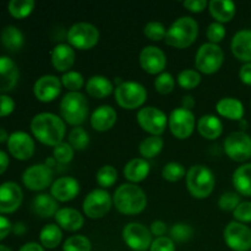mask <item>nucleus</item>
I'll use <instances>...</instances> for the list:
<instances>
[{
	"instance_id": "nucleus-53",
	"label": "nucleus",
	"mask_w": 251,
	"mask_h": 251,
	"mask_svg": "<svg viewBox=\"0 0 251 251\" xmlns=\"http://www.w3.org/2000/svg\"><path fill=\"white\" fill-rule=\"evenodd\" d=\"M150 230H151L152 235H154L156 238L164 237V234L167 232V225L161 220L153 221L151 223V226H150Z\"/></svg>"
},
{
	"instance_id": "nucleus-43",
	"label": "nucleus",
	"mask_w": 251,
	"mask_h": 251,
	"mask_svg": "<svg viewBox=\"0 0 251 251\" xmlns=\"http://www.w3.org/2000/svg\"><path fill=\"white\" fill-rule=\"evenodd\" d=\"M174 86H176V80L171 73L163 71L154 78V88L161 95H169L173 92Z\"/></svg>"
},
{
	"instance_id": "nucleus-20",
	"label": "nucleus",
	"mask_w": 251,
	"mask_h": 251,
	"mask_svg": "<svg viewBox=\"0 0 251 251\" xmlns=\"http://www.w3.org/2000/svg\"><path fill=\"white\" fill-rule=\"evenodd\" d=\"M80 193V183L73 176H60L53 181L50 195L58 202H69Z\"/></svg>"
},
{
	"instance_id": "nucleus-55",
	"label": "nucleus",
	"mask_w": 251,
	"mask_h": 251,
	"mask_svg": "<svg viewBox=\"0 0 251 251\" xmlns=\"http://www.w3.org/2000/svg\"><path fill=\"white\" fill-rule=\"evenodd\" d=\"M239 78L244 85L251 86V63H245L240 68Z\"/></svg>"
},
{
	"instance_id": "nucleus-1",
	"label": "nucleus",
	"mask_w": 251,
	"mask_h": 251,
	"mask_svg": "<svg viewBox=\"0 0 251 251\" xmlns=\"http://www.w3.org/2000/svg\"><path fill=\"white\" fill-rule=\"evenodd\" d=\"M29 126L33 136L47 146H58L64 141L66 134L65 122L54 113H38L32 118Z\"/></svg>"
},
{
	"instance_id": "nucleus-28",
	"label": "nucleus",
	"mask_w": 251,
	"mask_h": 251,
	"mask_svg": "<svg viewBox=\"0 0 251 251\" xmlns=\"http://www.w3.org/2000/svg\"><path fill=\"white\" fill-rule=\"evenodd\" d=\"M150 171H151V167L147 159L134 158L125 164L124 176L131 184H137L144 181L149 176Z\"/></svg>"
},
{
	"instance_id": "nucleus-27",
	"label": "nucleus",
	"mask_w": 251,
	"mask_h": 251,
	"mask_svg": "<svg viewBox=\"0 0 251 251\" xmlns=\"http://www.w3.org/2000/svg\"><path fill=\"white\" fill-rule=\"evenodd\" d=\"M216 110L221 117L226 118L228 120H234V122H240L244 117V105L239 100L233 97L221 98L216 104Z\"/></svg>"
},
{
	"instance_id": "nucleus-44",
	"label": "nucleus",
	"mask_w": 251,
	"mask_h": 251,
	"mask_svg": "<svg viewBox=\"0 0 251 251\" xmlns=\"http://www.w3.org/2000/svg\"><path fill=\"white\" fill-rule=\"evenodd\" d=\"M74 154H75V150L71 147V145L69 142L65 141L59 144L53 150V158L60 164L70 163L74 158Z\"/></svg>"
},
{
	"instance_id": "nucleus-56",
	"label": "nucleus",
	"mask_w": 251,
	"mask_h": 251,
	"mask_svg": "<svg viewBox=\"0 0 251 251\" xmlns=\"http://www.w3.org/2000/svg\"><path fill=\"white\" fill-rule=\"evenodd\" d=\"M9 164H10L9 156H7L4 151H1V150H0V176L6 172Z\"/></svg>"
},
{
	"instance_id": "nucleus-8",
	"label": "nucleus",
	"mask_w": 251,
	"mask_h": 251,
	"mask_svg": "<svg viewBox=\"0 0 251 251\" xmlns=\"http://www.w3.org/2000/svg\"><path fill=\"white\" fill-rule=\"evenodd\" d=\"M100 31L90 22H76L68 31V43L74 49L88 50L97 46Z\"/></svg>"
},
{
	"instance_id": "nucleus-52",
	"label": "nucleus",
	"mask_w": 251,
	"mask_h": 251,
	"mask_svg": "<svg viewBox=\"0 0 251 251\" xmlns=\"http://www.w3.org/2000/svg\"><path fill=\"white\" fill-rule=\"evenodd\" d=\"M183 6L191 12H202L208 6L206 0H186L183 1Z\"/></svg>"
},
{
	"instance_id": "nucleus-42",
	"label": "nucleus",
	"mask_w": 251,
	"mask_h": 251,
	"mask_svg": "<svg viewBox=\"0 0 251 251\" xmlns=\"http://www.w3.org/2000/svg\"><path fill=\"white\" fill-rule=\"evenodd\" d=\"M186 176L185 168L183 164L178 163V162H169L162 169V176L166 179L167 181L171 183H176L183 179Z\"/></svg>"
},
{
	"instance_id": "nucleus-15",
	"label": "nucleus",
	"mask_w": 251,
	"mask_h": 251,
	"mask_svg": "<svg viewBox=\"0 0 251 251\" xmlns=\"http://www.w3.org/2000/svg\"><path fill=\"white\" fill-rule=\"evenodd\" d=\"M223 239L233 251L251 250V229L244 223L237 221L228 223L223 232Z\"/></svg>"
},
{
	"instance_id": "nucleus-4",
	"label": "nucleus",
	"mask_w": 251,
	"mask_h": 251,
	"mask_svg": "<svg viewBox=\"0 0 251 251\" xmlns=\"http://www.w3.org/2000/svg\"><path fill=\"white\" fill-rule=\"evenodd\" d=\"M186 188L193 198L206 199L215 190V176L208 167L195 164L186 172Z\"/></svg>"
},
{
	"instance_id": "nucleus-12",
	"label": "nucleus",
	"mask_w": 251,
	"mask_h": 251,
	"mask_svg": "<svg viewBox=\"0 0 251 251\" xmlns=\"http://www.w3.org/2000/svg\"><path fill=\"white\" fill-rule=\"evenodd\" d=\"M225 152L232 161L247 162L251 158V136L244 131H234L225 140Z\"/></svg>"
},
{
	"instance_id": "nucleus-31",
	"label": "nucleus",
	"mask_w": 251,
	"mask_h": 251,
	"mask_svg": "<svg viewBox=\"0 0 251 251\" xmlns=\"http://www.w3.org/2000/svg\"><path fill=\"white\" fill-rule=\"evenodd\" d=\"M32 210L42 218L54 217L59 210L58 201L50 194H38L32 201Z\"/></svg>"
},
{
	"instance_id": "nucleus-18",
	"label": "nucleus",
	"mask_w": 251,
	"mask_h": 251,
	"mask_svg": "<svg viewBox=\"0 0 251 251\" xmlns=\"http://www.w3.org/2000/svg\"><path fill=\"white\" fill-rule=\"evenodd\" d=\"M24 200L21 186L14 181H5L0 185V213L9 215L19 210Z\"/></svg>"
},
{
	"instance_id": "nucleus-51",
	"label": "nucleus",
	"mask_w": 251,
	"mask_h": 251,
	"mask_svg": "<svg viewBox=\"0 0 251 251\" xmlns=\"http://www.w3.org/2000/svg\"><path fill=\"white\" fill-rule=\"evenodd\" d=\"M15 110V100L7 95H0V118L7 117Z\"/></svg>"
},
{
	"instance_id": "nucleus-46",
	"label": "nucleus",
	"mask_w": 251,
	"mask_h": 251,
	"mask_svg": "<svg viewBox=\"0 0 251 251\" xmlns=\"http://www.w3.org/2000/svg\"><path fill=\"white\" fill-rule=\"evenodd\" d=\"M193 228L190 227L186 223H176L173 227L169 230V234H171V239L174 243H185L193 237Z\"/></svg>"
},
{
	"instance_id": "nucleus-29",
	"label": "nucleus",
	"mask_w": 251,
	"mask_h": 251,
	"mask_svg": "<svg viewBox=\"0 0 251 251\" xmlns=\"http://www.w3.org/2000/svg\"><path fill=\"white\" fill-rule=\"evenodd\" d=\"M198 131L203 139L206 140H216L222 135L223 124L220 118L213 114H206L199 119L198 122Z\"/></svg>"
},
{
	"instance_id": "nucleus-5",
	"label": "nucleus",
	"mask_w": 251,
	"mask_h": 251,
	"mask_svg": "<svg viewBox=\"0 0 251 251\" xmlns=\"http://www.w3.org/2000/svg\"><path fill=\"white\" fill-rule=\"evenodd\" d=\"M88 100L81 92H68L60 102V114L64 122L73 126H80L88 117Z\"/></svg>"
},
{
	"instance_id": "nucleus-57",
	"label": "nucleus",
	"mask_w": 251,
	"mask_h": 251,
	"mask_svg": "<svg viewBox=\"0 0 251 251\" xmlns=\"http://www.w3.org/2000/svg\"><path fill=\"white\" fill-rule=\"evenodd\" d=\"M19 251H44V248L36 242H29L22 245Z\"/></svg>"
},
{
	"instance_id": "nucleus-30",
	"label": "nucleus",
	"mask_w": 251,
	"mask_h": 251,
	"mask_svg": "<svg viewBox=\"0 0 251 251\" xmlns=\"http://www.w3.org/2000/svg\"><path fill=\"white\" fill-rule=\"evenodd\" d=\"M208 10L216 22L223 25L226 22L232 21L233 17L235 16L237 6L230 0H211L208 2Z\"/></svg>"
},
{
	"instance_id": "nucleus-49",
	"label": "nucleus",
	"mask_w": 251,
	"mask_h": 251,
	"mask_svg": "<svg viewBox=\"0 0 251 251\" xmlns=\"http://www.w3.org/2000/svg\"><path fill=\"white\" fill-rule=\"evenodd\" d=\"M233 217L237 222L250 223L251 222V201H242L238 207L233 211Z\"/></svg>"
},
{
	"instance_id": "nucleus-3",
	"label": "nucleus",
	"mask_w": 251,
	"mask_h": 251,
	"mask_svg": "<svg viewBox=\"0 0 251 251\" xmlns=\"http://www.w3.org/2000/svg\"><path fill=\"white\" fill-rule=\"evenodd\" d=\"M199 34V24L190 16H181L176 19L167 29L166 43L169 47L185 49L196 41Z\"/></svg>"
},
{
	"instance_id": "nucleus-23",
	"label": "nucleus",
	"mask_w": 251,
	"mask_h": 251,
	"mask_svg": "<svg viewBox=\"0 0 251 251\" xmlns=\"http://www.w3.org/2000/svg\"><path fill=\"white\" fill-rule=\"evenodd\" d=\"M118 119V114L115 109L110 105H100L97 109L93 110L90 118L91 126L96 131L104 132L112 129Z\"/></svg>"
},
{
	"instance_id": "nucleus-33",
	"label": "nucleus",
	"mask_w": 251,
	"mask_h": 251,
	"mask_svg": "<svg viewBox=\"0 0 251 251\" xmlns=\"http://www.w3.org/2000/svg\"><path fill=\"white\" fill-rule=\"evenodd\" d=\"M0 41L7 50L19 51L24 47L25 37L24 33L16 26L9 25L2 28L1 33H0Z\"/></svg>"
},
{
	"instance_id": "nucleus-47",
	"label": "nucleus",
	"mask_w": 251,
	"mask_h": 251,
	"mask_svg": "<svg viewBox=\"0 0 251 251\" xmlns=\"http://www.w3.org/2000/svg\"><path fill=\"white\" fill-rule=\"evenodd\" d=\"M242 202L240 201V196L238 193H232V191H228L225 193L223 195H221L220 200H218V206L222 211L226 212H233L235 208L238 207V205Z\"/></svg>"
},
{
	"instance_id": "nucleus-60",
	"label": "nucleus",
	"mask_w": 251,
	"mask_h": 251,
	"mask_svg": "<svg viewBox=\"0 0 251 251\" xmlns=\"http://www.w3.org/2000/svg\"><path fill=\"white\" fill-rule=\"evenodd\" d=\"M9 136L10 135L7 134L6 130H5L4 127H0V144H2V142H7Z\"/></svg>"
},
{
	"instance_id": "nucleus-26",
	"label": "nucleus",
	"mask_w": 251,
	"mask_h": 251,
	"mask_svg": "<svg viewBox=\"0 0 251 251\" xmlns=\"http://www.w3.org/2000/svg\"><path fill=\"white\" fill-rule=\"evenodd\" d=\"M85 90L90 97L96 100H103L108 97L114 91L112 81L102 75H93L87 80L85 85Z\"/></svg>"
},
{
	"instance_id": "nucleus-17",
	"label": "nucleus",
	"mask_w": 251,
	"mask_h": 251,
	"mask_svg": "<svg viewBox=\"0 0 251 251\" xmlns=\"http://www.w3.org/2000/svg\"><path fill=\"white\" fill-rule=\"evenodd\" d=\"M142 70L150 75H159L167 66V56L161 48L156 46H146L139 56Z\"/></svg>"
},
{
	"instance_id": "nucleus-16",
	"label": "nucleus",
	"mask_w": 251,
	"mask_h": 251,
	"mask_svg": "<svg viewBox=\"0 0 251 251\" xmlns=\"http://www.w3.org/2000/svg\"><path fill=\"white\" fill-rule=\"evenodd\" d=\"M7 150L14 158L19 161H28L33 157L36 145L31 135L25 131H15L7 140Z\"/></svg>"
},
{
	"instance_id": "nucleus-22",
	"label": "nucleus",
	"mask_w": 251,
	"mask_h": 251,
	"mask_svg": "<svg viewBox=\"0 0 251 251\" xmlns=\"http://www.w3.org/2000/svg\"><path fill=\"white\" fill-rule=\"evenodd\" d=\"M75 49L69 43H59L53 48L50 53L51 65L56 71L68 73L75 64Z\"/></svg>"
},
{
	"instance_id": "nucleus-21",
	"label": "nucleus",
	"mask_w": 251,
	"mask_h": 251,
	"mask_svg": "<svg viewBox=\"0 0 251 251\" xmlns=\"http://www.w3.org/2000/svg\"><path fill=\"white\" fill-rule=\"evenodd\" d=\"M20 73L16 63L9 56H0V95L14 90L19 82Z\"/></svg>"
},
{
	"instance_id": "nucleus-58",
	"label": "nucleus",
	"mask_w": 251,
	"mask_h": 251,
	"mask_svg": "<svg viewBox=\"0 0 251 251\" xmlns=\"http://www.w3.org/2000/svg\"><path fill=\"white\" fill-rule=\"evenodd\" d=\"M195 107V100H194L193 96L186 95L181 98V108H185V109L191 110Z\"/></svg>"
},
{
	"instance_id": "nucleus-32",
	"label": "nucleus",
	"mask_w": 251,
	"mask_h": 251,
	"mask_svg": "<svg viewBox=\"0 0 251 251\" xmlns=\"http://www.w3.org/2000/svg\"><path fill=\"white\" fill-rule=\"evenodd\" d=\"M232 183L239 195L251 196V163L238 167L232 176Z\"/></svg>"
},
{
	"instance_id": "nucleus-13",
	"label": "nucleus",
	"mask_w": 251,
	"mask_h": 251,
	"mask_svg": "<svg viewBox=\"0 0 251 251\" xmlns=\"http://www.w3.org/2000/svg\"><path fill=\"white\" fill-rule=\"evenodd\" d=\"M168 126L176 139H189L195 130V115L185 108H176L168 117Z\"/></svg>"
},
{
	"instance_id": "nucleus-14",
	"label": "nucleus",
	"mask_w": 251,
	"mask_h": 251,
	"mask_svg": "<svg viewBox=\"0 0 251 251\" xmlns=\"http://www.w3.org/2000/svg\"><path fill=\"white\" fill-rule=\"evenodd\" d=\"M22 183L28 190H46L53 184V169L46 163L33 164L24 172Z\"/></svg>"
},
{
	"instance_id": "nucleus-45",
	"label": "nucleus",
	"mask_w": 251,
	"mask_h": 251,
	"mask_svg": "<svg viewBox=\"0 0 251 251\" xmlns=\"http://www.w3.org/2000/svg\"><path fill=\"white\" fill-rule=\"evenodd\" d=\"M144 33L150 41L159 42L166 38L167 29L162 22L158 21H150L147 22L146 26L144 27Z\"/></svg>"
},
{
	"instance_id": "nucleus-54",
	"label": "nucleus",
	"mask_w": 251,
	"mask_h": 251,
	"mask_svg": "<svg viewBox=\"0 0 251 251\" xmlns=\"http://www.w3.org/2000/svg\"><path fill=\"white\" fill-rule=\"evenodd\" d=\"M10 232H12L11 222L4 216H0V242L4 240L10 234Z\"/></svg>"
},
{
	"instance_id": "nucleus-34",
	"label": "nucleus",
	"mask_w": 251,
	"mask_h": 251,
	"mask_svg": "<svg viewBox=\"0 0 251 251\" xmlns=\"http://www.w3.org/2000/svg\"><path fill=\"white\" fill-rule=\"evenodd\" d=\"M61 240H63L61 228L54 223L46 225L39 233V242L42 247L46 249H55L60 245Z\"/></svg>"
},
{
	"instance_id": "nucleus-35",
	"label": "nucleus",
	"mask_w": 251,
	"mask_h": 251,
	"mask_svg": "<svg viewBox=\"0 0 251 251\" xmlns=\"http://www.w3.org/2000/svg\"><path fill=\"white\" fill-rule=\"evenodd\" d=\"M163 146L164 141L161 136H149L141 141L139 152L144 159H151L161 153Z\"/></svg>"
},
{
	"instance_id": "nucleus-6",
	"label": "nucleus",
	"mask_w": 251,
	"mask_h": 251,
	"mask_svg": "<svg viewBox=\"0 0 251 251\" xmlns=\"http://www.w3.org/2000/svg\"><path fill=\"white\" fill-rule=\"evenodd\" d=\"M114 97L119 107L134 110L145 104L147 100V91L141 83L135 81H123L114 90Z\"/></svg>"
},
{
	"instance_id": "nucleus-39",
	"label": "nucleus",
	"mask_w": 251,
	"mask_h": 251,
	"mask_svg": "<svg viewBox=\"0 0 251 251\" xmlns=\"http://www.w3.org/2000/svg\"><path fill=\"white\" fill-rule=\"evenodd\" d=\"M178 85L184 90H194L198 87L201 82V75L198 70H193V69H185V70L180 71L176 77Z\"/></svg>"
},
{
	"instance_id": "nucleus-9",
	"label": "nucleus",
	"mask_w": 251,
	"mask_h": 251,
	"mask_svg": "<svg viewBox=\"0 0 251 251\" xmlns=\"http://www.w3.org/2000/svg\"><path fill=\"white\" fill-rule=\"evenodd\" d=\"M136 120L144 131L150 136H161L168 125V117L163 110L156 107H144L137 112Z\"/></svg>"
},
{
	"instance_id": "nucleus-24",
	"label": "nucleus",
	"mask_w": 251,
	"mask_h": 251,
	"mask_svg": "<svg viewBox=\"0 0 251 251\" xmlns=\"http://www.w3.org/2000/svg\"><path fill=\"white\" fill-rule=\"evenodd\" d=\"M54 218H55L56 225L61 229L68 230V232H77L82 228L83 223H85L82 213L71 207L59 208Z\"/></svg>"
},
{
	"instance_id": "nucleus-37",
	"label": "nucleus",
	"mask_w": 251,
	"mask_h": 251,
	"mask_svg": "<svg viewBox=\"0 0 251 251\" xmlns=\"http://www.w3.org/2000/svg\"><path fill=\"white\" fill-rule=\"evenodd\" d=\"M68 142L75 151H83L90 144V135L83 127L76 126L69 132Z\"/></svg>"
},
{
	"instance_id": "nucleus-11",
	"label": "nucleus",
	"mask_w": 251,
	"mask_h": 251,
	"mask_svg": "<svg viewBox=\"0 0 251 251\" xmlns=\"http://www.w3.org/2000/svg\"><path fill=\"white\" fill-rule=\"evenodd\" d=\"M123 240L134 251H147L151 248L152 233L150 228L139 222H130L123 228Z\"/></svg>"
},
{
	"instance_id": "nucleus-40",
	"label": "nucleus",
	"mask_w": 251,
	"mask_h": 251,
	"mask_svg": "<svg viewBox=\"0 0 251 251\" xmlns=\"http://www.w3.org/2000/svg\"><path fill=\"white\" fill-rule=\"evenodd\" d=\"M61 85L69 90V92H80L81 88L86 85L85 78L77 71H68L60 77Z\"/></svg>"
},
{
	"instance_id": "nucleus-10",
	"label": "nucleus",
	"mask_w": 251,
	"mask_h": 251,
	"mask_svg": "<svg viewBox=\"0 0 251 251\" xmlns=\"http://www.w3.org/2000/svg\"><path fill=\"white\" fill-rule=\"evenodd\" d=\"M113 205V198L104 189H95L87 194L82 202L83 213L91 220H98L107 215Z\"/></svg>"
},
{
	"instance_id": "nucleus-48",
	"label": "nucleus",
	"mask_w": 251,
	"mask_h": 251,
	"mask_svg": "<svg viewBox=\"0 0 251 251\" xmlns=\"http://www.w3.org/2000/svg\"><path fill=\"white\" fill-rule=\"evenodd\" d=\"M206 36H207L210 43L218 44L226 37V27L220 22H212V24L208 25Z\"/></svg>"
},
{
	"instance_id": "nucleus-7",
	"label": "nucleus",
	"mask_w": 251,
	"mask_h": 251,
	"mask_svg": "<svg viewBox=\"0 0 251 251\" xmlns=\"http://www.w3.org/2000/svg\"><path fill=\"white\" fill-rule=\"evenodd\" d=\"M225 53L218 44L205 43L198 49L195 55V68L199 73L212 75L223 65Z\"/></svg>"
},
{
	"instance_id": "nucleus-2",
	"label": "nucleus",
	"mask_w": 251,
	"mask_h": 251,
	"mask_svg": "<svg viewBox=\"0 0 251 251\" xmlns=\"http://www.w3.org/2000/svg\"><path fill=\"white\" fill-rule=\"evenodd\" d=\"M113 205L123 215H139L146 208L147 196L136 184H122L115 190L113 196Z\"/></svg>"
},
{
	"instance_id": "nucleus-50",
	"label": "nucleus",
	"mask_w": 251,
	"mask_h": 251,
	"mask_svg": "<svg viewBox=\"0 0 251 251\" xmlns=\"http://www.w3.org/2000/svg\"><path fill=\"white\" fill-rule=\"evenodd\" d=\"M150 251H176V243L171 237H159L152 242Z\"/></svg>"
},
{
	"instance_id": "nucleus-19",
	"label": "nucleus",
	"mask_w": 251,
	"mask_h": 251,
	"mask_svg": "<svg viewBox=\"0 0 251 251\" xmlns=\"http://www.w3.org/2000/svg\"><path fill=\"white\" fill-rule=\"evenodd\" d=\"M61 81L55 75H43L34 82V97L43 103L53 102L61 92Z\"/></svg>"
},
{
	"instance_id": "nucleus-41",
	"label": "nucleus",
	"mask_w": 251,
	"mask_h": 251,
	"mask_svg": "<svg viewBox=\"0 0 251 251\" xmlns=\"http://www.w3.org/2000/svg\"><path fill=\"white\" fill-rule=\"evenodd\" d=\"M92 243L85 235H71L64 242L63 251H91Z\"/></svg>"
},
{
	"instance_id": "nucleus-38",
	"label": "nucleus",
	"mask_w": 251,
	"mask_h": 251,
	"mask_svg": "<svg viewBox=\"0 0 251 251\" xmlns=\"http://www.w3.org/2000/svg\"><path fill=\"white\" fill-rule=\"evenodd\" d=\"M96 180L97 184L103 189L110 188V186L114 185L118 180V172L110 164H105L102 166L96 173Z\"/></svg>"
},
{
	"instance_id": "nucleus-61",
	"label": "nucleus",
	"mask_w": 251,
	"mask_h": 251,
	"mask_svg": "<svg viewBox=\"0 0 251 251\" xmlns=\"http://www.w3.org/2000/svg\"><path fill=\"white\" fill-rule=\"evenodd\" d=\"M0 251H11V250H10V248L5 247V245H0Z\"/></svg>"
},
{
	"instance_id": "nucleus-25",
	"label": "nucleus",
	"mask_w": 251,
	"mask_h": 251,
	"mask_svg": "<svg viewBox=\"0 0 251 251\" xmlns=\"http://www.w3.org/2000/svg\"><path fill=\"white\" fill-rule=\"evenodd\" d=\"M232 53L238 60L251 63V29H240L230 42Z\"/></svg>"
},
{
	"instance_id": "nucleus-36",
	"label": "nucleus",
	"mask_w": 251,
	"mask_h": 251,
	"mask_svg": "<svg viewBox=\"0 0 251 251\" xmlns=\"http://www.w3.org/2000/svg\"><path fill=\"white\" fill-rule=\"evenodd\" d=\"M34 6H36V2L33 0H11L7 4V10L12 17L21 20L29 16Z\"/></svg>"
},
{
	"instance_id": "nucleus-59",
	"label": "nucleus",
	"mask_w": 251,
	"mask_h": 251,
	"mask_svg": "<svg viewBox=\"0 0 251 251\" xmlns=\"http://www.w3.org/2000/svg\"><path fill=\"white\" fill-rule=\"evenodd\" d=\"M12 232L17 235H22L26 232V227H25L24 223H16V225L12 227Z\"/></svg>"
}]
</instances>
